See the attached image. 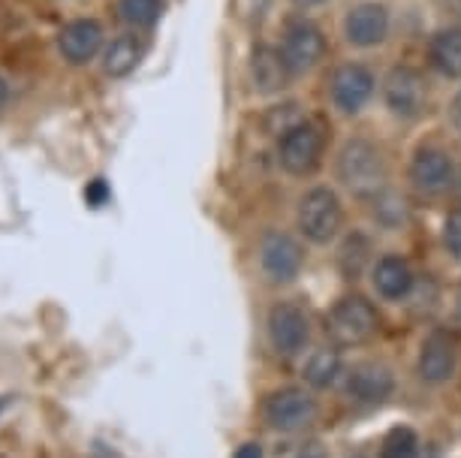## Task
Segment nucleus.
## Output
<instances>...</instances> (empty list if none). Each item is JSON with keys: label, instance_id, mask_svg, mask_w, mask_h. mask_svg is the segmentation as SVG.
Returning <instances> with one entry per match:
<instances>
[{"label": "nucleus", "instance_id": "22", "mask_svg": "<svg viewBox=\"0 0 461 458\" xmlns=\"http://www.w3.org/2000/svg\"><path fill=\"white\" fill-rule=\"evenodd\" d=\"M420 437L413 428L398 426L383 437L380 444V458H420Z\"/></svg>", "mask_w": 461, "mask_h": 458}, {"label": "nucleus", "instance_id": "9", "mask_svg": "<svg viewBox=\"0 0 461 458\" xmlns=\"http://www.w3.org/2000/svg\"><path fill=\"white\" fill-rule=\"evenodd\" d=\"M268 341H272L277 356L284 359L304 353L311 341V319L304 314V308L295 305V301H277L268 310Z\"/></svg>", "mask_w": 461, "mask_h": 458}, {"label": "nucleus", "instance_id": "32", "mask_svg": "<svg viewBox=\"0 0 461 458\" xmlns=\"http://www.w3.org/2000/svg\"><path fill=\"white\" fill-rule=\"evenodd\" d=\"M452 187H456V196L461 200V166L456 169V181H452Z\"/></svg>", "mask_w": 461, "mask_h": 458}, {"label": "nucleus", "instance_id": "24", "mask_svg": "<svg viewBox=\"0 0 461 458\" xmlns=\"http://www.w3.org/2000/svg\"><path fill=\"white\" fill-rule=\"evenodd\" d=\"M440 241L447 247V254L461 263V209H452L447 218H443V229H440Z\"/></svg>", "mask_w": 461, "mask_h": 458}, {"label": "nucleus", "instance_id": "13", "mask_svg": "<svg viewBox=\"0 0 461 458\" xmlns=\"http://www.w3.org/2000/svg\"><path fill=\"white\" fill-rule=\"evenodd\" d=\"M393 389L395 374L383 362H359L350 374H344V395L356 408H380Z\"/></svg>", "mask_w": 461, "mask_h": 458}, {"label": "nucleus", "instance_id": "23", "mask_svg": "<svg viewBox=\"0 0 461 458\" xmlns=\"http://www.w3.org/2000/svg\"><path fill=\"white\" fill-rule=\"evenodd\" d=\"M368 254V241H365L362 236H356V238H350L344 245V254H341V269H344V274L350 281H356L362 274V269H365V256Z\"/></svg>", "mask_w": 461, "mask_h": 458}, {"label": "nucleus", "instance_id": "25", "mask_svg": "<svg viewBox=\"0 0 461 458\" xmlns=\"http://www.w3.org/2000/svg\"><path fill=\"white\" fill-rule=\"evenodd\" d=\"M232 458H266L263 444H259V440H248V444H241L236 453H232Z\"/></svg>", "mask_w": 461, "mask_h": 458}, {"label": "nucleus", "instance_id": "27", "mask_svg": "<svg viewBox=\"0 0 461 458\" xmlns=\"http://www.w3.org/2000/svg\"><path fill=\"white\" fill-rule=\"evenodd\" d=\"M295 458H329V453L320 444H308V446H302L299 453H295Z\"/></svg>", "mask_w": 461, "mask_h": 458}, {"label": "nucleus", "instance_id": "14", "mask_svg": "<svg viewBox=\"0 0 461 458\" xmlns=\"http://www.w3.org/2000/svg\"><path fill=\"white\" fill-rule=\"evenodd\" d=\"M456 181V166L452 157L438 145H422L416 148L411 160V184L420 190L422 196H438L443 190L452 187Z\"/></svg>", "mask_w": 461, "mask_h": 458}, {"label": "nucleus", "instance_id": "4", "mask_svg": "<svg viewBox=\"0 0 461 458\" xmlns=\"http://www.w3.org/2000/svg\"><path fill=\"white\" fill-rule=\"evenodd\" d=\"M106 28L91 19V15H79V19H69L67 24H60L55 33V51L73 70H85L94 67L106 49Z\"/></svg>", "mask_w": 461, "mask_h": 458}, {"label": "nucleus", "instance_id": "34", "mask_svg": "<svg viewBox=\"0 0 461 458\" xmlns=\"http://www.w3.org/2000/svg\"><path fill=\"white\" fill-rule=\"evenodd\" d=\"M420 458H440V453H438V449H425V453H420Z\"/></svg>", "mask_w": 461, "mask_h": 458}, {"label": "nucleus", "instance_id": "31", "mask_svg": "<svg viewBox=\"0 0 461 458\" xmlns=\"http://www.w3.org/2000/svg\"><path fill=\"white\" fill-rule=\"evenodd\" d=\"M295 6H299V10H314V6H323L326 0H293Z\"/></svg>", "mask_w": 461, "mask_h": 458}, {"label": "nucleus", "instance_id": "17", "mask_svg": "<svg viewBox=\"0 0 461 458\" xmlns=\"http://www.w3.org/2000/svg\"><path fill=\"white\" fill-rule=\"evenodd\" d=\"M248 76H250L254 91L263 94V97H275V94H281L293 79V73H290V67H286L281 49L266 46V42H259V46H254V51H250Z\"/></svg>", "mask_w": 461, "mask_h": 458}, {"label": "nucleus", "instance_id": "5", "mask_svg": "<svg viewBox=\"0 0 461 458\" xmlns=\"http://www.w3.org/2000/svg\"><path fill=\"white\" fill-rule=\"evenodd\" d=\"M317 399L304 386H281L263 399V419L275 431H302L317 419Z\"/></svg>", "mask_w": 461, "mask_h": 458}, {"label": "nucleus", "instance_id": "21", "mask_svg": "<svg viewBox=\"0 0 461 458\" xmlns=\"http://www.w3.org/2000/svg\"><path fill=\"white\" fill-rule=\"evenodd\" d=\"M115 13L127 31H151L163 19V0H115Z\"/></svg>", "mask_w": 461, "mask_h": 458}, {"label": "nucleus", "instance_id": "7", "mask_svg": "<svg viewBox=\"0 0 461 458\" xmlns=\"http://www.w3.org/2000/svg\"><path fill=\"white\" fill-rule=\"evenodd\" d=\"M259 272L268 283H293L302 274L304 265V250L295 241L290 232L281 229H268L263 238H259Z\"/></svg>", "mask_w": 461, "mask_h": 458}, {"label": "nucleus", "instance_id": "18", "mask_svg": "<svg viewBox=\"0 0 461 458\" xmlns=\"http://www.w3.org/2000/svg\"><path fill=\"white\" fill-rule=\"evenodd\" d=\"M371 283H374V290H377L380 299L404 301L413 292V287H416V274H413L411 263H407L404 256L386 254V256H380L377 263H374Z\"/></svg>", "mask_w": 461, "mask_h": 458}, {"label": "nucleus", "instance_id": "20", "mask_svg": "<svg viewBox=\"0 0 461 458\" xmlns=\"http://www.w3.org/2000/svg\"><path fill=\"white\" fill-rule=\"evenodd\" d=\"M304 383L311 389H332L344 377V356L335 347H320L308 356L302 368Z\"/></svg>", "mask_w": 461, "mask_h": 458}, {"label": "nucleus", "instance_id": "28", "mask_svg": "<svg viewBox=\"0 0 461 458\" xmlns=\"http://www.w3.org/2000/svg\"><path fill=\"white\" fill-rule=\"evenodd\" d=\"M85 196H88V200H91L94 205H100L103 200H106V187H103V181H100V178L94 181V187H91V190H85Z\"/></svg>", "mask_w": 461, "mask_h": 458}, {"label": "nucleus", "instance_id": "8", "mask_svg": "<svg viewBox=\"0 0 461 458\" xmlns=\"http://www.w3.org/2000/svg\"><path fill=\"white\" fill-rule=\"evenodd\" d=\"M383 103H386L389 115L398 121H416L422 118L429 106V88L420 70L413 67H393L383 79Z\"/></svg>", "mask_w": 461, "mask_h": 458}, {"label": "nucleus", "instance_id": "29", "mask_svg": "<svg viewBox=\"0 0 461 458\" xmlns=\"http://www.w3.org/2000/svg\"><path fill=\"white\" fill-rule=\"evenodd\" d=\"M10 97H13V88H10V79L0 73V112L10 106Z\"/></svg>", "mask_w": 461, "mask_h": 458}, {"label": "nucleus", "instance_id": "35", "mask_svg": "<svg viewBox=\"0 0 461 458\" xmlns=\"http://www.w3.org/2000/svg\"><path fill=\"white\" fill-rule=\"evenodd\" d=\"M353 458H362V455H353Z\"/></svg>", "mask_w": 461, "mask_h": 458}, {"label": "nucleus", "instance_id": "12", "mask_svg": "<svg viewBox=\"0 0 461 458\" xmlns=\"http://www.w3.org/2000/svg\"><path fill=\"white\" fill-rule=\"evenodd\" d=\"M389 28H393V15L377 0H362L344 15V40L353 49H374L386 42Z\"/></svg>", "mask_w": 461, "mask_h": 458}, {"label": "nucleus", "instance_id": "3", "mask_svg": "<svg viewBox=\"0 0 461 458\" xmlns=\"http://www.w3.org/2000/svg\"><path fill=\"white\" fill-rule=\"evenodd\" d=\"M299 232L311 245H329L344 229V202L332 187H311L295 209Z\"/></svg>", "mask_w": 461, "mask_h": 458}, {"label": "nucleus", "instance_id": "2", "mask_svg": "<svg viewBox=\"0 0 461 458\" xmlns=\"http://www.w3.org/2000/svg\"><path fill=\"white\" fill-rule=\"evenodd\" d=\"M323 154H326V133L317 121L302 118L277 136V163H281L286 175L295 178L314 175L320 163H323Z\"/></svg>", "mask_w": 461, "mask_h": 458}, {"label": "nucleus", "instance_id": "6", "mask_svg": "<svg viewBox=\"0 0 461 458\" xmlns=\"http://www.w3.org/2000/svg\"><path fill=\"white\" fill-rule=\"evenodd\" d=\"M377 326H380L377 308L365 296H356V292L338 299L332 314H329V332H332V338L341 347H356V344L371 341L377 335Z\"/></svg>", "mask_w": 461, "mask_h": 458}, {"label": "nucleus", "instance_id": "33", "mask_svg": "<svg viewBox=\"0 0 461 458\" xmlns=\"http://www.w3.org/2000/svg\"><path fill=\"white\" fill-rule=\"evenodd\" d=\"M456 323L461 326V290L456 292Z\"/></svg>", "mask_w": 461, "mask_h": 458}, {"label": "nucleus", "instance_id": "1", "mask_svg": "<svg viewBox=\"0 0 461 458\" xmlns=\"http://www.w3.org/2000/svg\"><path fill=\"white\" fill-rule=\"evenodd\" d=\"M335 175L344 190L359 200H374L386 190V160L383 151L365 136H353L341 145L335 160Z\"/></svg>", "mask_w": 461, "mask_h": 458}, {"label": "nucleus", "instance_id": "19", "mask_svg": "<svg viewBox=\"0 0 461 458\" xmlns=\"http://www.w3.org/2000/svg\"><path fill=\"white\" fill-rule=\"evenodd\" d=\"M429 60L443 79H461V24L434 31L429 40Z\"/></svg>", "mask_w": 461, "mask_h": 458}, {"label": "nucleus", "instance_id": "15", "mask_svg": "<svg viewBox=\"0 0 461 458\" xmlns=\"http://www.w3.org/2000/svg\"><path fill=\"white\" fill-rule=\"evenodd\" d=\"M456 368H458V347H456V341H452V335L440 329L431 332L429 338L422 341L420 359H416V374H420V380L429 386H443L452 380Z\"/></svg>", "mask_w": 461, "mask_h": 458}, {"label": "nucleus", "instance_id": "10", "mask_svg": "<svg viewBox=\"0 0 461 458\" xmlns=\"http://www.w3.org/2000/svg\"><path fill=\"white\" fill-rule=\"evenodd\" d=\"M374 88H377V79L365 64H341L335 67L332 79H329V97H332V106L341 112V115L353 118L368 106L374 97Z\"/></svg>", "mask_w": 461, "mask_h": 458}, {"label": "nucleus", "instance_id": "26", "mask_svg": "<svg viewBox=\"0 0 461 458\" xmlns=\"http://www.w3.org/2000/svg\"><path fill=\"white\" fill-rule=\"evenodd\" d=\"M447 121H449V127L456 130V133L461 136V91L452 97L449 103V109H447Z\"/></svg>", "mask_w": 461, "mask_h": 458}, {"label": "nucleus", "instance_id": "16", "mask_svg": "<svg viewBox=\"0 0 461 458\" xmlns=\"http://www.w3.org/2000/svg\"><path fill=\"white\" fill-rule=\"evenodd\" d=\"M145 58V37L139 31H121L115 37L106 40V49L97 60L100 73L106 79L118 82V79H127L130 73H136V67L142 64Z\"/></svg>", "mask_w": 461, "mask_h": 458}, {"label": "nucleus", "instance_id": "11", "mask_svg": "<svg viewBox=\"0 0 461 458\" xmlns=\"http://www.w3.org/2000/svg\"><path fill=\"white\" fill-rule=\"evenodd\" d=\"M281 55L290 67L293 76L311 73L326 55V37L314 22L308 19H293L284 28L281 37Z\"/></svg>", "mask_w": 461, "mask_h": 458}, {"label": "nucleus", "instance_id": "30", "mask_svg": "<svg viewBox=\"0 0 461 458\" xmlns=\"http://www.w3.org/2000/svg\"><path fill=\"white\" fill-rule=\"evenodd\" d=\"M440 4H443V10L452 15V19L461 22V0H440Z\"/></svg>", "mask_w": 461, "mask_h": 458}]
</instances>
